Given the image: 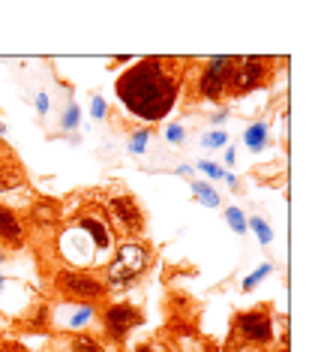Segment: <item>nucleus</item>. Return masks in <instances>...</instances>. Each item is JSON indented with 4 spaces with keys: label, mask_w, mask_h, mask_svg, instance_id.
I'll return each mask as SVG.
<instances>
[{
    "label": "nucleus",
    "mask_w": 312,
    "mask_h": 352,
    "mask_svg": "<svg viewBox=\"0 0 312 352\" xmlns=\"http://www.w3.org/2000/svg\"><path fill=\"white\" fill-rule=\"evenodd\" d=\"M58 286H60V292H67L69 298H78L82 304H91V301L106 295V286H102L96 277L84 274V271H60Z\"/></svg>",
    "instance_id": "5"
},
{
    "label": "nucleus",
    "mask_w": 312,
    "mask_h": 352,
    "mask_svg": "<svg viewBox=\"0 0 312 352\" xmlns=\"http://www.w3.org/2000/svg\"><path fill=\"white\" fill-rule=\"evenodd\" d=\"M198 169H202L204 175H211L213 181H222V178H226V169H219V166L211 163V160H204V163H198Z\"/></svg>",
    "instance_id": "22"
},
{
    "label": "nucleus",
    "mask_w": 312,
    "mask_h": 352,
    "mask_svg": "<svg viewBox=\"0 0 312 352\" xmlns=\"http://www.w3.org/2000/svg\"><path fill=\"white\" fill-rule=\"evenodd\" d=\"M267 60L264 58H235L231 60V82L228 91L235 94H250L255 91L264 78H267Z\"/></svg>",
    "instance_id": "4"
},
{
    "label": "nucleus",
    "mask_w": 312,
    "mask_h": 352,
    "mask_svg": "<svg viewBox=\"0 0 312 352\" xmlns=\"http://www.w3.org/2000/svg\"><path fill=\"white\" fill-rule=\"evenodd\" d=\"M246 229H252V232H255V238H259V244H261V247H267L270 241H274V229H270L261 217H250V220H246Z\"/></svg>",
    "instance_id": "14"
},
{
    "label": "nucleus",
    "mask_w": 312,
    "mask_h": 352,
    "mask_svg": "<svg viewBox=\"0 0 312 352\" xmlns=\"http://www.w3.org/2000/svg\"><path fill=\"white\" fill-rule=\"evenodd\" d=\"M147 139H150L147 130H139V133H135L132 139H130V151H132V154H144V148H147Z\"/></svg>",
    "instance_id": "21"
},
{
    "label": "nucleus",
    "mask_w": 312,
    "mask_h": 352,
    "mask_svg": "<svg viewBox=\"0 0 312 352\" xmlns=\"http://www.w3.org/2000/svg\"><path fill=\"white\" fill-rule=\"evenodd\" d=\"M106 325L111 331V338H126L135 325H141V314L132 307V304H115V307L106 310Z\"/></svg>",
    "instance_id": "7"
},
{
    "label": "nucleus",
    "mask_w": 312,
    "mask_h": 352,
    "mask_svg": "<svg viewBox=\"0 0 312 352\" xmlns=\"http://www.w3.org/2000/svg\"><path fill=\"white\" fill-rule=\"evenodd\" d=\"M150 262V250L141 241H126L117 247L115 262L108 265V289H126Z\"/></svg>",
    "instance_id": "2"
},
{
    "label": "nucleus",
    "mask_w": 312,
    "mask_h": 352,
    "mask_svg": "<svg viewBox=\"0 0 312 352\" xmlns=\"http://www.w3.org/2000/svg\"><path fill=\"white\" fill-rule=\"evenodd\" d=\"M267 142H270V126L267 124H250L246 126V133H243V145L250 148V151H261V148H267Z\"/></svg>",
    "instance_id": "11"
},
{
    "label": "nucleus",
    "mask_w": 312,
    "mask_h": 352,
    "mask_svg": "<svg viewBox=\"0 0 312 352\" xmlns=\"http://www.w3.org/2000/svg\"><path fill=\"white\" fill-rule=\"evenodd\" d=\"M0 238H3L6 244H12V247H21V238H24L21 223H19V217H15V211L12 208H3V205H0Z\"/></svg>",
    "instance_id": "10"
},
{
    "label": "nucleus",
    "mask_w": 312,
    "mask_h": 352,
    "mask_svg": "<svg viewBox=\"0 0 312 352\" xmlns=\"http://www.w3.org/2000/svg\"><path fill=\"white\" fill-rule=\"evenodd\" d=\"M69 310H72V314L63 319L67 328H84L93 319V304H78V307H69Z\"/></svg>",
    "instance_id": "13"
},
{
    "label": "nucleus",
    "mask_w": 312,
    "mask_h": 352,
    "mask_svg": "<svg viewBox=\"0 0 312 352\" xmlns=\"http://www.w3.org/2000/svg\"><path fill=\"white\" fill-rule=\"evenodd\" d=\"M3 283H6V277H0V289H3Z\"/></svg>",
    "instance_id": "29"
},
{
    "label": "nucleus",
    "mask_w": 312,
    "mask_h": 352,
    "mask_svg": "<svg viewBox=\"0 0 312 352\" xmlns=\"http://www.w3.org/2000/svg\"><path fill=\"white\" fill-rule=\"evenodd\" d=\"M135 352H156V349H150V346H139V349H135Z\"/></svg>",
    "instance_id": "27"
},
{
    "label": "nucleus",
    "mask_w": 312,
    "mask_h": 352,
    "mask_svg": "<svg viewBox=\"0 0 312 352\" xmlns=\"http://www.w3.org/2000/svg\"><path fill=\"white\" fill-rule=\"evenodd\" d=\"M226 142H228V133H226V130H213V133H204L202 145H204V148H222Z\"/></svg>",
    "instance_id": "19"
},
{
    "label": "nucleus",
    "mask_w": 312,
    "mask_h": 352,
    "mask_svg": "<svg viewBox=\"0 0 312 352\" xmlns=\"http://www.w3.org/2000/svg\"><path fill=\"white\" fill-rule=\"evenodd\" d=\"M237 334H243L250 343H267L274 338V322L264 310H246L237 316Z\"/></svg>",
    "instance_id": "6"
},
{
    "label": "nucleus",
    "mask_w": 312,
    "mask_h": 352,
    "mask_svg": "<svg viewBox=\"0 0 312 352\" xmlns=\"http://www.w3.org/2000/svg\"><path fill=\"white\" fill-rule=\"evenodd\" d=\"M75 226L82 229L87 238H91V244L96 247V253L111 250V244H115V235H111V229H108V223H106V220L93 217V214H84V217L78 220Z\"/></svg>",
    "instance_id": "9"
},
{
    "label": "nucleus",
    "mask_w": 312,
    "mask_h": 352,
    "mask_svg": "<svg viewBox=\"0 0 312 352\" xmlns=\"http://www.w3.org/2000/svg\"><path fill=\"white\" fill-rule=\"evenodd\" d=\"M78 121H82V109H78V102H69L67 111H63V118H60V126L67 133H72L78 126Z\"/></svg>",
    "instance_id": "17"
},
{
    "label": "nucleus",
    "mask_w": 312,
    "mask_h": 352,
    "mask_svg": "<svg viewBox=\"0 0 312 352\" xmlns=\"http://www.w3.org/2000/svg\"><path fill=\"white\" fill-rule=\"evenodd\" d=\"M189 190H192V196H195L204 208H219V205H222L219 193H216L211 184H204V181H192V184H189Z\"/></svg>",
    "instance_id": "12"
},
{
    "label": "nucleus",
    "mask_w": 312,
    "mask_h": 352,
    "mask_svg": "<svg viewBox=\"0 0 312 352\" xmlns=\"http://www.w3.org/2000/svg\"><path fill=\"white\" fill-rule=\"evenodd\" d=\"M178 175H187V178H189L192 169H189V166H178Z\"/></svg>",
    "instance_id": "26"
},
{
    "label": "nucleus",
    "mask_w": 312,
    "mask_h": 352,
    "mask_svg": "<svg viewBox=\"0 0 312 352\" xmlns=\"http://www.w3.org/2000/svg\"><path fill=\"white\" fill-rule=\"evenodd\" d=\"M183 139H187V130H183L180 124H168L165 126V142L168 145H180Z\"/></svg>",
    "instance_id": "20"
},
{
    "label": "nucleus",
    "mask_w": 312,
    "mask_h": 352,
    "mask_svg": "<svg viewBox=\"0 0 312 352\" xmlns=\"http://www.w3.org/2000/svg\"><path fill=\"white\" fill-rule=\"evenodd\" d=\"M36 111H39V115H45V111H48V94H43V91L36 94Z\"/></svg>",
    "instance_id": "24"
},
{
    "label": "nucleus",
    "mask_w": 312,
    "mask_h": 352,
    "mask_svg": "<svg viewBox=\"0 0 312 352\" xmlns=\"http://www.w3.org/2000/svg\"><path fill=\"white\" fill-rule=\"evenodd\" d=\"M226 223L231 226V232H235V235H246V214L240 211V208H228L226 211Z\"/></svg>",
    "instance_id": "16"
},
{
    "label": "nucleus",
    "mask_w": 312,
    "mask_h": 352,
    "mask_svg": "<svg viewBox=\"0 0 312 352\" xmlns=\"http://www.w3.org/2000/svg\"><path fill=\"white\" fill-rule=\"evenodd\" d=\"M231 60L235 58H226V54H219V58H211L204 63L202 69V82H198V94L207 100H222L228 94V82H231Z\"/></svg>",
    "instance_id": "3"
},
{
    "label": "nucleus",
    "mask_w": 312,
    "mask_h": 352,
    "mask_svg": "<svg viewBox=\"0 0 312 352\" xmlns=\"http://www.w3.org/2000/svg\"><path fill=\"white\" fill-rule=\"evenodd\" d=\"M91 115H93V121H102V118H106V100L93 97L91 100Z\"/></svg>",
    "instance_id": "23"
},
{
    "label": "nucleus",
    "mask_w": 312,
    "mask_h": 352,
    "mask_svg": "<svg viewBox=\"0 0 312 352\" xmlns=\"http://www.w3.org/2000/svg\"><path fill=\"white\" fill-rule=\"evenodd\" d=\"M72 352H106V349H102L93 338H87V334H78V338L72 340Z\"/></svg>",
    "instance_id": "18"
},
{
    "label": "nucleus",
    "mask_w": 312,
    "mask_h": 352,
    "mask_svg": "<svg viewBox=\"0 0 312 352\" xmlns=\"http://www.w3.org/2000/svg\"><path fill=\"white\" fill-rule=\"evenodd\" d=\"M108 208H111V214H115V220H117L126 232H139V229H141L144 217H141L139 202H135L132 196H115V199L108 202Z\"/></svg>",
    "instance_id": "8"
},
{
    "label": "nucleus",
    "mask_w": 312,
    "mask_h": 352,
    "mask_svg": "<svg viewBox=\"0 0 312 352\" xmlns=\"http://www.w3.org/2000/svg\"><path fill=\"white\" fill-rule=\"evenodd\" d=\"M270 274H274V262H264V265H261V268H255L250 277H243V292H252L255 286H259L264 277H270Z\"/></svg>",
    "instance_id": "15"
},
{
    "label": "nucleus",
    "mask_w": 312,
    "mask_h": 352,
    "mask_svg": "<svg viewBox=\"0 0 312 352\" xmlns=\"http://www.w3.org/2000/svg\"><path fill=\"white\" fill-rule=\"evenodd\" d=\"M0 352H3V349H0Z\"/></svg>",
    "instance_id": "30"
},
{
    "label": "nucleus",
    "mask_w": 312,
    "mask_h": 352,
    "mask_svg": "<svg viewBox=\"0 0 312 352\" xmlns=\"http://www.w3.org/2000/svg\"><path fill=\"white\" fill-rule=\"evenodd\" d=\"M115 94L139 121L156 124L178 102V78L171 69H165L163 58H144L117 78Z\"/></svg>",
    "instance_id": "1"
},
{
    "label": "nucleus",
    "mask_w": 312,
    "mask_h": 352,
    "mask_svg": "<svg viewBox=\"0 0 312 352\" xmlns=\"http://www.w3.org/2000/svg\"><path fill=\"white\" fill-rule=\"evenodd\" d=\"M0 135H6V126L3 124H0Z\"/></svg>",
    "instance_id": "28"
},
{
    "label": "nucleus",
    "mask_w": 312,
    "mask_h": 352,
    "mask_svg": "<svg viewBox=\"0 0 312 352\" xmlns=\"http://www.w3.org/2000/svg\"><path fill=\"white\" fill-rule=\"evenodd\" d=\"M235 163V148H226V166Z\"/></svg>",
    "instance_id": "25"
}]
</instances>
